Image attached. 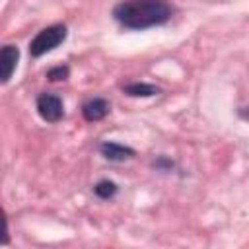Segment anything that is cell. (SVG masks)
<instances>
[{"mask_svg":"<svg viewBox=\"0 0 249 249\" xmlns=\"http://www.w3.org/2000/svg\"><path fill=\"white\" fill-rule=\"evenodd\" d=\"M117 191H119L117 183H113V181H109V179H101L99 183L93 185V193H95V196L101 198V200L113 198V196L117 195Z\"/></svg>","mask_w":249,"mask_h":249,"instance_id":"cell-8","label":"cell"},{"mask_svg":"<svg viewBox=\"0 0 249 249\" xmlns=\"http://www.w3.org/2000/svg\"><path fill=\"white\" fill-rule=\"evenodd\" d=\"M37 113L47 123H58L64 117V105L58 95L53 93H41L37 97Z\"/></svg>","mask_w":249,"mask_h":249,"instance_id":"cell-3","label":"cell"},{"mask_svg":"<svg viewBox=\"0 0 249 249\" xmlns=\"http://www.w3.org/2000/svg\"><path fill=\"white\" fill-rule=\"evenodd\" d=\"M68 74H70V68L68 66H54V68H51L47 72V78L51 82H60V80H66Z\"/></svg>","mask_w":249,"mask_h":249,"instance_id":"cell-9","label":"cell"},{"mask_svg":"<svg viewBox=\"0 0 249 249\" xmlns=\"http://www.w3.org/2000/svg\"><path fill=\"white\" fill-rule=\"evenodd\" d=\"M109 109H111V105H109L107 99L93 97V99H89V101H86L82 105V115H84V119L88 123H97V121H101V119L107 117Z\"/></svg>","mask_w":249,"mask_h":249,"instance_id":"cell-5","label":"cell"},{"mask_svg":"<svg viewBox=\"0 0 249 249\" xmlns=\"http://www.w3.org/2000/svg\"><path fill=\"white\" fill-rule=\"evenodd\" d=\"M113 18L126 29H148L171 19L173 8L161 0H132L113 6Z\"/></svg>","mask_w":249,"mask_h":249,"instance_id":"cell-1","label":"cell"},{"mask_svg":"<svg viewBox=\"0 0 249 249\" xmlns=\"http://www.w3.org/2000/svg\"><path fill=\"white\" fill-rule=\"evenodd\" d=\"M239 117H241V119H245V121H249V105L239 109Z\"/></svg>","mask_w":249,"mask_h":249,"instance_id":"cell-11","label":"cell"},{"mask_svg":"<svg viewBox=\"0 0 249 249\" xmlns=\"http://www.w3.org/2000/svg\"><path fill=\"white\" fill-rule=\"evenodd\" d=\"M152 165H154L156 169L167 171V169H171V167H173V161H171L169 158H165V156H160V158H156V160L152 161Z\"/></svg>","mask_w":249,"mask_h":249,"instance_id":"cell-10","label":"cell"},{"mask_svg":"<svg viewBox=\"0 0 249 249\" xmlns=\"http://www.w3.org/2000/svg\"><path fill=\"white\" fill-rule=\"evenodd\" d=\"M99 154L109 161H124V160L134 158L136 152L124 144H119V142H103L99 146Z\"/></svg>","mask_w":249,"mask_h":249,"instance_id":"cell-6","label":"cell"},{"mask_svg":"<svg viewBox=\"0 0 249 249\" xmlns=\"http://www.w3.org/2000/svg\"><path fill=\"white\" fill-rule=\"evenodd\" d=\"M123 91L130 97H152V95H158L161 89L154 84H146V82H132L128 86L123 88Z\"/></svg>","mask_w":249,"mask_h":249,"instance_id":"cell-7","label":"cell"},{"mask_svg":"<svg viewBox=\"0 0 249 249\" xmlns=\"http://www.w3.org/2000/svg\"><path fill=\"white\" fill-rule=\"evenodd\" d=\"M66 35H68V29L62 23H54V25H49V27L41 29L29 43V54L33 58H39V56L54 51L60 43H64Z\"/></svg>","mask_w":249,"mask_h":249,"instance_id":"cell-2","label":"cell"},{"mask_svg":"<svg viewBox=\"0 0 249 249\" xmlns=\"http://www.w3.org/2000/svg\"><path fill=\"white\" fill-rule=\"evenodd\" d=\"M18 60H19V49L16 45H4L0 51V66H2V84H8L10 78L14 76L16 68H18Z\"/></svg>","mask_w":249,"mask_h":249,"instance_id":"cell-4","label":"cell"}]
</instances>
